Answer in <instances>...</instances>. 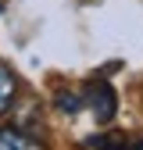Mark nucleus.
<instances>
[{
  "label": "nucleus",
  "mask_w": 143,
  "mask_h": 150,
  "mask_svg": "<svg viewBox=\"0 0 143 150\" xmlns=\"http://www.w3.org/2000/svg\"><path fill=\"white\" fill-rule=\"evenodd\" d=\"M86 104H89V111H93V118L97 122H111L115 118V111H118V97H115V89H111V82H104V79H93L86 86Z\"/></svg>",
  "instance_id": "obj_1"
},
{
  "label": "nucleus",
  "mask_w": 143,
  "mask_h": 150,
  "mask_svg": "<svg viewBox=\"0 0 143 150\" xmlns=\"http://www.w3.org/2000/svg\"><path fill=\"white\" fill-rule=\"evenodd\" d=\"M0 150H47L36 136H29L25 129H0Z\"/></svg>",
  "instance_id": "obj_2"
},
{
  "label": "nucleus",
  "mask_w": 143,
  "mask_h": 150,
  "mask_svg": "<svg viewBox=\"0 0 143 150\" xmlns=\"http://www.w3.org/2000/svg\"><path fill=\"white\" fill-rule=\"evenodd\" d=\"M14 71L7 68V64H0V115L11 107V100H14Z\"/></svg>",
  "instance_id": "obj_3"
},
{
  "label": "nucleus",
  "mask_w": 143,
  "mask_h": 150,
  "mask_svg": "<svg viewBox=\"0 0 143 150\" xmlns=\"http://www.w3.org/2000/svg\"><path fill=\"white\" fill-rule=\"evenodd\" d=\"M82 104H86V97H79V93H57V107L64 115H75Z\"/></svg>",
  "instance_id": "obj_4"
},
{
  "label": "nucleus",
  "mask_w": 143,
  "mask_h": 150,
  "mask_svg": "<svg viewBox=\"0 0 143 150\" xmlns=\"http://www.w3.org/2000/svg\"><path fill=\"white\" fill-rule=\"evenodd\" d=\"M97 150H132V146H125V143H118V139H100Z\"/></svg>",
  "instance_id": "obj_5"
},
{
  "label": "nucleus",
  "mask_w": 143,
  "mask_h": 150,
  "mask_svg": "<svg viewBox=\"0 0 143 150\" xmlns=\"http://www.w3.org/2000/svg\"><path fill=\"white\" fill-rule=\"evenodd\" d=\"M0 7H4V4H0Z\"/></svg>",
  "instance_id": "obj_6"
}]
</instances>
